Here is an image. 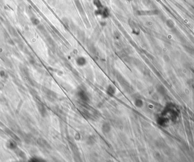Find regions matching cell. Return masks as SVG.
<instances>
[{
  "instance_id": "6da1fadb",
  "label": "cell",
  "mask_w": 194,
  "mask_h": 162,
  "mask_svg": "<svg viewBox=\"0 0 194 162\" xmlns=\"http://www.w3.org/2000/svg\"><path fill=\"white\" fill-rule=\"evenodd\" d=\"M95 14L97 16H101L102 18H107L110 15V10L106 7H103L102 8L97 9V10L95 11Z\"/></svg>"
},
{
  "instance_id": "7a4b0ae2",
  "label": "cell",
  "mask_w": 194,
  "mask_h": 162,
  "mask_svg": "<svg viewBox=\"0 0 194 162\" xmlns=\"http://www.w3.org/2000/svg\"><path fill=\"white\" fill-rule=\"evenodd\" d=\"M44 92L48 100H49L50 102H55L57 98V95L55 94L54 91H52L50 90L45 89V90H44Z\"/></svg>"
},
{
  "instance_id": "3957f363",
  "label": "cell",
  "mask_w": 194,
  "mask_h": 162,
  "mask_svg": "<svg viewBox=\"0 0 194 162\" xmlns=\"http://www.w3.org/2000/svg\"><path fill=\"white\" fill-rule=\"evenodd\" d=\"M37 144L39 145L40 147H43V148H45V149H49L51 148L50 147V145H49L48 143L46 140L45 139H43V138H39L37 140Z\"/></svg>"
},
{
  "instance_id": "277c9868",
  "label": "cell",
  "mask_w": 194,
  "mask_h": 162,
  "mask_svg": "<svg viewBox=\"0 0 194 162\" xmlns=\"http://www.w3.org/2000/svg\"><path fill=\"white\" fill-rule=\"evenodd\" d=\"M101 129L102 130V132L104 133L109 134V133L111 131V125L108 123H104L102 125Z\"/></svg>"
},
{
  "instance_id": "5b68a950",
  "label": "cell",
  "mask_w": 194,
  "mask_h": 162,
  "mask_svg": "<svg viewBox=\"0 0 194 162\" xmlns=\"http://www.w3.org/2000/svg\"><path fill=\"white\" fill-rule=\"evenodd\" d=\"M86 63H87V61L84 57L80 56L76 59V64L79 66H85Z\"/></svg>"
},
{
  "instance_id": "8992f818",
  "label": "cell",
  "mask_w": 194,
  "mask_h": 162,
  "mask_svg": "<svg viewBox=\"0 0 194 162\" xmlns=\"http://www.w3.org/2000/svg\"><path fill=\"white\" fill-rule=\"evenodd\" d=\"M38 108L39 109V111L40 113L41 114V115L43 117H45L47 115V112L46 110V108L44 106V105L41 103H38Z\"/></svg>"
},
{
  "instance_id": "52a82bcc",
  "label": "cell",
  "mask_w": 194,
  "mask_h": 162,
  "mask_svg": "<svg viewBox=\"0 0 194 162\" xmlns=\"http://www.w3.org/2000/svg\"><path fill=\"white\" fill-rule=\"evenodd\" d=\"M116 92V89L115 88L114 86L111 85H110L109 86L107 87L106 90L107 94L110 96H113L115 94Z\"/></svg>"
},
{
  "instance_id": "ba28073f",
  "label": "cell",
  "mask_w": 194,
  "mask_h": 162,
  "mask_svg": "<svg viewBox=\"0 0 194 162\" xmlns=\"http://www.w3.org/2000/svg\"><path fill=\"white\" fill-rule=\"evenodd\" d=\"M5 132L7 134L10 135V137H11V138H13L16 141H20V139L19 138L17 135H16L13 131H11V130L9 129H5Z\"/></svg>"
},
{
  "instance_id": "9c48e42d",
  "label": "cell",
  "mask_w": 194,
  "mask_h": 162,
  "mask_svg": "<svg viewBox=\"0 0 194 162\" xmlns=\"http://www.w3.org/2000/svg\"><path fill=\"white\" fill-rule=\"evenodd\" d=\"M78 94L79 97H80V98L81 100H82L85 102H87L89 100V97L87 96V94H86L85 92L84 91H83V90H81V91H78Z\"/></svg>"
},
{
  "instance_id": "30bf717a",
  "label": "cell",
  "mask_w": 194,
  "mask_h": 162,
  "mask_svg": "<svg viewBox=\"0 0 194 162\" xmlns=\"http://www.w3.org/2000/svg\"><path fill=\"white\" fill-rule=\"evenodd\" d=\"M96 142V138L94 136H90L89 137L87 138V140H86V143L89 145H93Z\"/></svg>"
},
{
  "instance_id": "8fae6325",
  "label": "cell",
  "mask_w": 194,
  "mask_h": 162,
  "mask_svg": "<svg viewBox=\"0 0 194 162\" xmlns=\"http://www.w3.org/2000/svg\"><path fill=\"white\" fill-rule=\"evenodd\" d=\"M7 146H8L9 149L11 150H15V149H16V143L14 141H11V140L8 141Z\"/></svg>"
},
{
  "instance_id": "7c38bea8",
  "label": "cell",
  "mask_w": 194,
  "mask_h": 162,
  "mask_svg": "<svg viewBox=\"0 0 194 162\" xmlns=\"http://www.w3.org/2000/svg\"><path fill=\"white\" fill-rule=\"evenodd\" d=\"M93 3H94V5L97 7V9H100L103 7L100 0H93Z\"/></svg>"
},
{
  "instance_id": "4fadbf2b",
  "label": "cell",
  "mask_w": 194,
  "mask_h": 162,
  "mask_svg": "<svg viewBox=\"0 0 194 162\" xmlns=\"http://www.w3.org/2000/svg\"><path fill=\"white\" fill-rule=\"evenodd\" d=\"M134 104H135V106L136 107H138V108H140V107H141L143 106V103L141 100H140V99H136L135 100V102H134Z\"/></svg>"
},
{
  "instance_id": "5bb4252c",
  "label": "cell",
  "mask_w": 194,
  "mask_h": 162,
  "mask_svg": "<svg viewBox=\"0 0 194 162\" xmlns=\"http://www.w3.org/2000/svg\"><path fill=\"white\" fill-rule=\"evenodd\" d=\"M16 154H17V155H18V156H20V157H21V158H22L23 159L25 157V154H24L23 152L21 150H18L16 151Z\"/></svg>"
}]
</instances>
